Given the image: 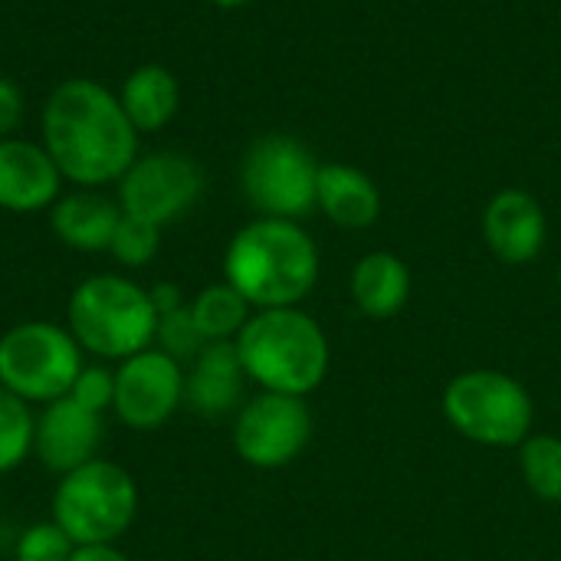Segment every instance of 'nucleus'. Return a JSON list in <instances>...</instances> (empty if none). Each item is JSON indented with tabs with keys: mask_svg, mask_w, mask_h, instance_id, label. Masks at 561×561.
<instances>
[{
	"mask_svg": "<svg viewBox=\"0 0 561 561\" xmlns=\"http://www.w3.org/2000/svg\"><path fill=\"white\" fill-rule=\"evenodd\" d=\"M148 296H151V302H154V312H158V316H164V312H174V309L187 306V302H184V296H181V289H178L174 283H158L154 289H148Z\"/></svg>",
	"mask_w": 561,
	"mask_h": 561,
	"instance_id": "obj_28",
	"label": "nucleus"
},
{
	"mask_svg": "<svg viewBox=\"0 0 561 561\" xmlns=\"http://www.w3.org/2000/svg\"><path fill=\"white\" fill-rule=\"evenodd\" d=\"M519 470L529 493L546 503H561V437L529 434L519 444Z\"/></svg>",
	"mask_w": 561,
	"mask_h": 561,
	"instance_id": "obj_21",
	"label": "nucleus"
},
{
	"mask_svg": "<svg viewBox=\"0 0 561 561\" xmlns=\"http://www.w3.org/2000/svg\"><path fill=\"white\" fill-rule=\"evenodd\" d=\"M214 7H220V10H237V7H247L250 0H210Z\"/></svg>",
	"mask_w": 561,
	"mask_h": 561,
	"instance_id": "obj_30",
	"label": "nucleus"
},
{
	"mask_svg": "<svg viewBox=\"0 0 561 561\" xmlns=\"http://www.w3.org/2000/svg\"><path fill=\"white\" fill-rule=\"evenodd\" d=\"M483 237L496 260L510 266L533 263L549 237L546 210L533 194L519 187L500 191L483 210Z\"/></svg>",
	"mask_w": 561,
	"mask_h": 561,
	"instance_id": "obj_14",
	"label": "nucleus"
},
{
	"mask_svg": "<svg viewBox=\"0 0 561 561\" xmlns=\"http://www.w3.org/2000/svg\"><path fill=\"white\" fill-rule=\"evenodd\" d=\"M102 444V414L85 411L69 394L49 401L33 427V454L53 473H69L95 460Z\"/></svg>",
	"mask_w": 561,
	"mask_h": 561,
	"instance_id": "obj_12",
	"label": "nucleus"
},
{
	"mask_svg": "<svg viewBox=\"0 0 561 561\" xmlns=\"http://www.w3.org/2000/svg\"><path fill=\"white\" fill-rule=\"evenodd\" d=\"M62 174L43 141L0 138V210L39 214L49 210L62 194Z\"/></svg>",
	"mask_w": 561,
	"mask_h": 561,
	"instance_id": "obj_13",
	"label": "nucleus"
},
{
	"mask_svg": "<svg viewBox=\"0 0 561 561\" xmlns=\"http://www.w3.org/2000/svg\"><path fill=\"white\" fill-rule=\"evenodd\" d=\"M352 299L368 319H394L411 299V270L388 250L365 253L352 270Z\"/></svg>",
	"mask_w": 561,
	"mask_h": 561,
	"instance_id": "obj_18",
	"label": "nucleus"
},
{
	"mask_svg": "<svg viewBox=\"0 0 561 561\" xmlns=\"http://www.w3.org/2000/svg\"><path fill=\"white\" fill-rule=\"evenodd\" d=\"M447 424L483 447H519L536 424V404L526 385L496 368L460 371L444 388Z\"/></svg>",
	"mask_w": 561,
	"mask_h": 561,
	"instance_id": "obj_6",
	"label": "nucleus"
},
{
	"mask_svg": "<svg viewBox=\"0 0 561 561\" xmlns=\"http://www.w3.org/2000/svg\"><path fill=\"white\" fill-rule=\"evenodd\" d=\"M184 404V368L161 348H145L125 358L115 371L112 411L131 431H154Z\"/></svg>",
	"mask_w": 561,
	"mask_h": 561,
	"instance_id": "obj_11",
	"label": "nucleus"
},
{
	"mask_svg": "<svg viewBox=\"0 0 561 561\" xmlns=\"http://www.w3.org/2000/svg\"><path fill=\"white\" fill-rule=\"evenodd\" d=\"M69 398L76 404H82L85 411L102 414L115 401V371H105L99 365H82V371L76 375V381L69 388Z\"/></svg>",
	"mask_w": 561,
	"mask_h": 561,
	"instance_id": "obj_26",
	"label": "nucleus"
},
{
	"mask_svg": "<svg viewBox=\"0 0 561 561\" xmlns=\"http://www.w3.org/2000/svg\"><path fill=\"white\" fill-rule=\"evenodd\" d=\"M559 286H561V270H559Z\"/></svg>",
	"mask_w": 561,
	"mask_h": 561,
	"instance_id": "obj_31",
	"label": "nucleus"
},
{
	"mask_svg": "<svg viewBox=\"0 0 561 561\" xmlns=\"http://www.w3.org/2000/svg\"><path fill=\"white\" fill-rule=\"evenodd\" d=\"M138 516L135 477L112 460H89L59 477L53 523L72 546H115Z\"/></svg>",
	"mask_w": 561,
	"mask_h": 561,
	"instance_id": "obj_5",
	"label": "nucleus"
},
{
	"mask_svg": "<svg viewBox=\"0 0 561 561\" xmlns=\"http://www.w3.org/2000/svg\"><path fill=\"white\" fill-rule=\"evenodd\" d=\"M122 220L118 201L99 194L95 187H76L72 194H59L49 207V227L69 250L99 253L108 250L115 227Z\"/></svg>",
	"mask_w": 561,
	"mask_h": 561,
	"instance_id": "obj_16",
	"label": "nucleus"
},
{
	"mask_svg": "<svg viewBox=\"0 0 561 561\" xmlns=\"http://www.w3.org/2000/svg\"><path fill=\"white\" fill-rule=\"evenodd\" d=\"M204 194V171L181 151L138 154L135 164L118 178L115 201L122 214L164 227L184 217Z\"/></svg>",
	"mask_w": 561,
	"mask_h": 561,
	"instance_id": "obj_9",
	"label": "nucleus"
},
{
	"mask_svg": "<svg viewBox=\"0 0 561 561\" xmlns=\"http://www.w3.org/2000/svg\"><path fill=\"white\" fill-rule=\"evenodd\" d=\"M39 141L76 187L118 184L138 158V131L118 92L95 79H66L49 92L39 112Z\"/></svg>",
	"mask_w": 561,
	"mask_h": 561,
	"instance_id": "obj_1",
	"label": "nucleus"
},
{
	"mask_svg": "<svg viewBox=\"0 0 561 561\" xmlns=\"http://www.w3.org/2000/svg\"><path fill=\"white\" fill-rule=\"evenodd\" d=\"M312 437V411L306 398L263 391L250 398L233 421V450L256 470L289 467Z\"/></svg>",
	"mask_w": 561,
	"mask_h": 561,
	"instance_id": "obj_10",
	"label": "nucleus"
},
{
	"mask_svg": "<svg viewBox=\"0 0 561 561\" xmlns=\"http://www.w3.org/2000/svg\"><path fill=\"white\" fill-rule=\"evenodd\" d=\"M154 342H158L161 352H168L178 362H191L207 345L204 335H201V329H197V322H194V316H191V302L181 306V309H174V312L158 316Z\"/></svg>",
	"mask_w": 561,
	"mask_h": 561,
	"instance_id": "obj_24",
	"label": "nucleus"
},
{
	"mask_svg": "<svg viewBox=\"0 0 561 561\" xmlns=\"http://www.w3.org/2000/svg\"><path fill=\"white\" fill-rule=\"evenodd\" d=\"M23 122V92L13 79L0 76V138H13Z\"/></svg>",
	"mask_w": 561,
	"mask_h": 561,
	"instance_id": "obj_27",
	"label": "nucleus"
},
{
	"mask_svg": "<svg viewBox=\"0 0 561 561\" xmlns=\"http://www.w3.org/2000/svg\"><path fill=\"white\" fill-rule=\"evenodd\" d=\"M319 279V247L296 220L256 217L224 253V283L253 309L299 306Z\"/></svg>",
	"mask_w": 561,
	"mask_h": 561,
	"instance_id": "obj_2",
	"label": "nucleus"
},
{
	"mask_svg": "<svg viewBox=\"0 0 561 561\" xmlns=\"http://www.w3.org/2000/svg\"><path fill=\"white\" fill-rule=\"evenodd\" d=\"M33 427H36V417L30 414V404L0 385V473L16 470L30 457Z\"/></svg>",
	"mask_w": 561,
	"mask_h": 561,
	"instance_id": "obj_22",
	"label": "nucleus"
},
{
	"mask_svg": "<svg viewBox=\"0 0 561 561\" xmlns=\"http://www.w3.org/2000/svg\"><path fill=\"white\" fill-rule=\"evenodd\" d=\"M247 371L233 342H207L184 371V404L201 417H224L243 408Z\"/></svg>",
	"mask_w": 561,
	"mask_h": 561,
	"instance_id": "obj_15",
	"label": "nucleus"
},
{
	"mask_svg": "<svg viewBox=\"0 0 561 561\" xmlns=\"http://www.w3.org/2000/svg\"><path fill=\"white\" fill-rule=\"evenodd\" d=\"M158 247H161V227L122 214V220L115 227V237L108 243V253L115 256L118 266L138 270V266H148L154 260Z\"/></svg>",
	"mask_w": 561,
	"mask_h": 561,
	"instance_id": "obj_23",
	"label": "nucleus"
},
{
	"mask_svg": "<svg viewBox=\"0 0 561 561\" xmlns=\"http://www.w3.org/2000/svg\"><path fill=\"white\" fill-rule=\"evenodd\" d=\"M319 161L293 135H263L256 138L240 164L243 197L260 217L299 220L316 210Z\"/></svg>",
	"mask_w": 561,
	"mask_h": 561,
	"instance_id": "obj_8",
	"label": "nucleus"
},
{
	"mask_svg": "<svg viewBox=\"0 0 561 561\" xmlns=\"http://www.w3.org/2000/svg\"><path fill=\"white\" fill-rule=\"evenodd\" d=\"M72 539L49 519V523H36L30 526L13 549L16 561H69L72 556Z\"/></svg>",
	"mask_w": 561,
	"mask_h": 561,
	"instance_id": "obj_25",
	"label": "nucleus"
},
{
	"mask_svg": "<svg viewBox=\"0 0 561 561\" xmlns=\"http://www.w3.org/2000/svg\"><path fill=\"white\" fill-rule=\"evenodd\" d=\"M250 309L253 306L230 283H214L191 299V316L204 342H233L243 332Z\"/></svg>",
	"mask_w": 561,
	"mask_h": 561,
	"instance_id": "obj_20",
	"label": "nucleus"
},
{
	"mask_svg": "<svg viewBox=\"0 0 561 561\" xmlns=\"http://www.w3.org/2000/svg\"><path fill=\"white\" fill-rule=\"evenodd\" d=\"M118 102L138 135L161 131L181 108V85L168 66L145 62L131 69L118 89Z\"/></svg>",
	"mask_w": 561,
	"mask_h": 561,
	"instance_id": "obj_19",
	"label": "nucleus"
},
{
	"mask_svg": "<svg viewBox=\"0 0 561 561\" xmlns=\"http://www.w3.org/2000/svg\"><path fill=\"white\" fill-rule=\"evenodd\" d=\"M233 345L247 378L273 394H312L332 362L322 325L299 306L256 309Z\"/></svg>",
	"mask_w": 561,
	"mask_h": 561,
	"instance_id": "obj_3",
	"label": "nucleus"
},
{
	"mask_svg": "<svg viewBox=\"0 0 561 561\" xmlns=\"http://www.w3.org/2000/svg\"><path fill=\"white\" fill-rule=\"evenodd\" d=\"M316 207L345 230H365L381 214V194L378 184L352 164H322L319 168V187H316Z\"/></svg>",
	"mask_w": 561,
	"mask_h": 561,
	"instance_id": "obj_17",
	"label": "nucleus"
},
{
	"mask_svg": "<svg viewBox=\"0 0 561 561\" xmlns=\"http://www.w3.org/2000/svg\"><path fill=\"white\" fill-rule=\"evenodd\" d=\"M69 561H128V556L115 546H76Z\"/></svg>",
	"mask_w": 561,
	"mask_h": 561,
	"instance_id": "obj_29",
	"label": "nucleus"
},
{
	"mask_svg": "<svg viewBox=\"0 0 561 561\" xmlns=\"http://www.w3.org/2000/svg\"><path fill=\"white\" fill-rule=\"evenodd\" d=\"M66 329L82 352L125 362L154 345L158 312L148 289L118 273H99L72 289Z\"/></svg>",
	"mask_w": 561,
	"mask_h": 561,
	"instance_id": "obj_4",
	"label": "nucleus"
},
{
	"mask_svg": "<svg viewBox=\"0 0 561 561\" xmlns=\"http://www.w3.org/2000/svg\"><path fill=\"white\" fill-rule=\"evenodd\" d=\"M82 371V348L66 325L20 322L0 335V385L26 404L66 398Z\"/></svg>",
	"mask_w": 561,
	"mask_h": 561,
	"instance_id": "obj_7",
	"label": "nucleus"
}]
</instances>
